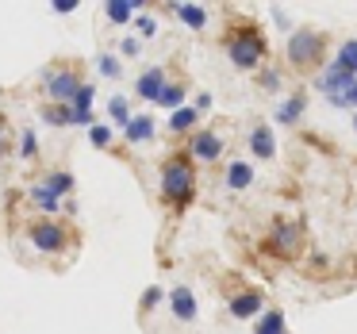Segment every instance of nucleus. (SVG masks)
<instances>
[{
    "instance_id": "f8f14e48",
    "label": "nucleus",
    "mask_w": 357,
    "mask_h": 334,
    "mask_svg": "<svg viewBox=\"0 0 357 334\" xmlns=\"http://www.w3.org/2000/svg\"><path fill=\"white\" fill-rule=\"evenodd\" d=\"M250 150H254V154L261 158V162H265V158L277 154V146H273V131H269V127H254V131H250Z\"/></svg>"
},
{
    "instance_id": "cd10ccee",
    "label": "nucleus",
    "mask_w": 357,
    "mask_h": 334,
    "mask_svg": "<svg viewBox=\"0 0 357 334\" xmlns=\"http://www.w3.org/2000/svg\"><path fill=\"white\" fill-rule=\"evenodd\" d=\"M96 66H100V73H104V77H119V58L100 54V62H96Z\"/></svg>"
},
{
    "instance_id": "0eeeda50",
    "label": "nucleus",
    "mask_w": 357,
    "mask_h": 334,
    "mask_svg": "<svg viewBox=\"0 0 357 334\" xmlns=\"http://www.w3.org/2000/svg\"><path fill=\"white\" fill-rule=\"evenodd\" d=\"M188 150H192V158H200V162H215L219 150H223V139H219V135H211V131H200V135H192Z\"/></svg>"
},
{
    "instance_id": "20e7f679",
    "label": "nucleus",
    "mask_w": 357,
    "mask_h": 334,
    "mask_svg": "<svg viewBox=\"0 0 357 334\" xmlns=\"http://www.w3.org/2000/svg\"><path fill=\"white\" fill-rule=\"evenodd\" d=\"M323 58V35L319 31H296L288 39V62L292 66H315Z\"/></svg>"
},
{
    "instance_id": "7c9ffc66",
    "label": "nucleus",
    "mask_w": 357,
    "mask_h": 334,
    "mask_svg": "<svg viewBox=\"0 0 357 334\" xmlns=\"http://www.w3.org/2000/svg\"><path fill=\"white\" fill-rule=\"evenodd\" d=\"M139 31H142V35H154V31H158V24H154L150 16H139Z\"/></svg>"
},
{
    "instance_id": "39448f33",
    "label": "nucleus",
    "mask_w": 357,
    "mask_h": 334,
    "mask_svg": "<svg viewBox=\"0 0 357 334\" xmlns=\"http://www.w3.org/2000/svg\"><path fill=\"white\" fill-rule=\"evenodd\" d=\"M47 89H50V96H54V100H70L73 104L85 85L77 81V73H73V70H58V73H50V77H47Z\"/></svg>"
},
{
    "instance_id": "473e14b6",
    "label": "nucleus",
    "mask_w": 357,
    "mask_h": 334,
    "mask_svg": "<svg viewBox=\"0 0 357 334\" xmlns=\"http://www.w3.org/2000/svg\"><path fill=\"white\" fill-rule=\"evenodd\" d=\"M158 300H162V288H146V308H154Z\"/></svg>"
},
{
    "instance_id": "aec40b11",
    "label": "nucleus",
    "mask_w": 357,
    "mask_h": 334,
    "mask_svg": "<svg viewBox=\"0 0 357 334\" xmlns=\"http://www.w3.org/2000/svg\"><path fill=\"white\" fill-rule=\"evenodd\" d=\"M196 116H200V112H196V104H192V108L173 112V116H169V131H188V127L196 123Z\"/></svg>"
},
{
    "instance_id": "2f4dec72",
    "label": "nucleus",
    "mask_w": 357,
    "mask_h": 334,
    "mask_svg": "<svg viewBox=\"0 0 357 334\" xmlns=\"http://www.w3.org/2000/svg\"><path fill=\"white\" fill-rule=\"evenodd\" d=\"M261 85H265V89H280V73H277V70H269V73H265Z\"/></svg>"
},
{
    "instance_id": "f257e3e1",
    "label": "nucleus",
    "mask_w": 357,
    "mask_h": 334,
    "mask_svg": "<svg viewBox=\"0 0 357 334\" xmlns=\"http://www.w3.org/2000/svg\"><path fill=\"white\" fill-rule=\"evenodd\" d=\"M227 54H231V62L238 66V70H254V66L265 58L261 31H257V27H242V31L227 43Z\"/></svg>"
},
{
    "instance_id": "ddd939ff",
    "label": "nucleus",
    "mask_w": 357,
    "mask_h": 334,
    "mask_svg": "<svg viewBox=\"0 0 357 334\" xmlns=\"http://www.w3.org/2000/svg\"><path fill=\"white\" fill-rule=\"evenodd\" d=\"M135 8H139L135 0H108V4H104V16H108L112 24H127V20L135 16Z\"/></svg>"
},
{
    "instance_id": "2eb2a0df",
    "label": "nucleus",
    "mask_w": 357,
    "mask_h": 334,
    "mask_svg": "<svg viewBox=\"0 0 357 334\" xmlns=\"http://www.w3.org/2000/svg\"><path fill=\"white\" fill-rule=\"evenodd\" d=\"M250 181H254V169H250L246 162H234L231 169H227V188H234V192H238V188H246Z\"/></svg>"
},
{
    "instance_id": "bb28decb",
    "label": "nucleus",
    "mask_w": 357,
    "mask_h": 334,
    "mask_svg": "<svg viewBox=\"0 0 357 334\" xmlns=\"http://www.w3.org/2000/svg\"><path fill=\"white\" fill-rule=\"evenodd\" d=\"M43 116H47V123H54V127H66V123H73V119H70V108H47V112H43Z\"/></svg>"
},
{
    "instance_id": "f3484780",
    "label": "nucleus",
    "mask_w": 357,
    "mask_h": 334,
    "mask_svg": "<svg viewBox=\"0 0 357 334\" xmlns=\"http://www.w3.org/2000/svg\"><path fill=\"white\" fill-rule=\"evenodd\" d=\"M254 334H284V315H280V311H265V315L257 319Z\"/></svg>"
},
{
    "instance_id": "6e6552de",
    "label": "nucleus",
    "mask_w": 357,
    "mask_h": 334,
    "mask_svg": "<svg viewBox=\"0 0 357 334\" xmlns=\"http://www.w3.org/2000/svg\"><path fill=\"white\" fill-rule=\"evenodd\" d=\"M70 119H73L77 127H89V123H93V85H85V89L77 93V100L70 104Z\"/></svg>"
},
{
    "instance_id": "1a4fd4ad",
    "label": "nucleus",
    "mask_w": 357,
    "mask_h": 334,
    "mask_svg": "<svg viewBox=\"0 0 357 334\" xmlns=\"http://www.w3.org/2000/svg\"><path fill=\"white\" fill-rule=\"evenodd\" d=\"M169 303H173V315H177L181 323H192V319H196V296L188 292V288H173Z\"/></svg>"
},
{
    "instance_id": "6ab92c4d",
    "label": "nucleus",
    "mask_w": 357,
    "mask_h": 334,
    "mask_svg": "<svg viewBox=\"0 0 357 334\" xmlns=\"http://www.w3.org/2000/svg\"><path fill=\"white\" fill-rule=\"evenodd\" d=\"M334 66H342L346 73H354V77H357V39H349L346 47L338 50V62H334Z\"/></svg>"
},
{
    "instance_id": "9d476101",
    "label": "nucleus",
    "mask_w": 357,
    "mask_h": 334,
    "mask_svg": "<svg viewBox=\"0 0 357 334\" xmlns=\"http://www.w3.org/2000/svg\"><path fill=\"white\" fill-rule=\"evenodd\" d=\"M261 292H242V296H234L231 300V315L234 319H254L257 311H261Z\"/></svg>"
},
{
    "instance_id": "e433bc0d",
    "label": "nucleus",
    "mask_w": 357,
    "mask_h": 334,
    "mask_svg": "<svg viewBox=\"0 0 357 334\" xmlns=\"http://www.w3.org/2000/svg\"><path fill=\"white\" fill-rule=\"evenodd\" d=\"M354 123H357V116H354Z\"/></svg>"
},
{
    "instance_id": "f03ea898",
    "label": "nucleus",
    "mask_w": 357,
    "mask_h": 334,
    "mask_svg": "<svg viewBox=\"0 0 357 334\" xmlns=\"http://www.w3.org/2000/svg\"><path fill=\"white\" fill-rule=\"evenodd\" d=\"M162 192L169 196L173 204H188V200H192V169H188L185 158L165 162V169H162Z\"/></svg>"
},
{
    "instance_id": "a878e982",
    "label": "nucleus",
    "mask_w": 357,
    "mask_h": 334,
    "mask_svg": "<svg viewBox=\"0 0 357 334\" xmlns=\"http://www.w3.org/2000/svg\"><path fill=\"white\" fill-rule=\"evenodd\" d=\"M89 142H93V146H108V142H112V127H104V123L89 127Z\"/></svg>"
},
{
    "instance_id": "5701e85b",
    "label": "nucleus",
    "mask_w": 357,
    "mask_h": 334,
    "mask_svg": "<svg viewBox=\"0 0 357 334\" xmlns=\"http://www.w3.org/2000/svg\"><path fill=\"white\" fill-rule=\"evenodd\" d=\"M158 104H162V108H177L181 112V104H185V89H181V85H165V93L158 96Z\"/></svg>"
},
{
    "instance_id": "a211bd4d",
    "label": "nucleus",
    "mask_w": 357,
    "mask_h": 334,
    "mask_svg": "<svg viewBox=\"0 0 357 334\" xmlns=\"http://www.w3.org/2000/svg\"><path fill=\"white\" fill-rule=\"evenodd\" d=\"M300 112H303V96H288V100L277 108V123H296Z\"/></svg>"
},
{
    "instance_id": "c756f323",
    "label": "nucleus",
    "mask_w": 357,
    "mask_h": 334,
    "mask_svg": "<svg viewBox=\"0 0 357 334\" xmlns=\"http://www.w3.org/2000/svg\"><path fill=\"white\" fill-rule=\"evenodd\" d=\"M20 150H24V158L35 154V131H24V142H20Z\"/></svg>"
},
{
    "instance_id": "412c9836",
    "label": "nucleus",
    "mask_w": 357,
    "mask_h": 334,
    "mask_svg": "<svg viewBox=\"0 0 357 334\" xmlns=\"http://www.w3.org/2000/svg\"><path fill=\"white\" fill-rule=\"evenodd\" d=\"M296 242H300V231H296L292 223H280L277 227V250H288V254H292Z\"/></svg>"
},
{
    "instance_id": "c9c22d12",
    "label": "nucleus",
    "mask_w": 357,
    "mask_h": 334,
    "mask_svg": "<svg viewBox=\"0 0 357 334\" xmlns=\"http://www.w3.org/2000/svg\"><path fill=\"white\" fill-rule=\"evenodd\" d=\"M346 108H357V85H354V93H349V104Z\"/></svg>"
},
{
    "instance_id": "423d86ee",
    "label": "nucleus",
    "mask_w": 357,
    "mask_h": 334,
    "mask_svg": "<svg viewBox=\"0 0 357 334\" xmlns=\"http://www.w3.org/2000/svg\"><path fill=\"white\" fill-rule=\"evenodd\" d=\"M31 242L43 254H58L66 246V231L58 223H39V227H31Z\"/></svg>"
},
{
    "instance_id": "dca6fc26",
    "label": "nucleus",
    "mask_w": 357,
    "mask_h": 334,
    "mask_svg": "<svg viewBox=\"0 0 357 334\" xmlns=\"http://www.w3.org/2000/svg\"><path fill=\"white\" fill-rule=\"evenodd\" d=\"M177 16L185 27H204L208 24V12L200 8V4H177Z\"/></svg>"
},
{
    "instance_id": "4c0bfd02",
    "label": "nucleus",
    "mask_w": 357,
    "mask_h": 334,
    "mask_svg": "<svg viewBox=\"0 0 357 334\" xmlns=\"http://www.w3.org/2000/svg\"><path fill=\"white\" fill-rule=\"evenodd\" d=\"M0 150H4V146H0Z\"/></svg>"
},
{
    "instance_id": "4468645a",
    "label": "nucleus",
    "mask_w": 357,
    "mask_h": 334,
    "mask_svg": "<svg viewBox=\"0 0 357 334\" xmlns=\"http://www.w3.org/2000/svg\"><path fill=\"white\" fill-rule=\"evenodd\" d=\"M127 139H131V142H150V139H154V119H150V116H135L131 123H127Z\"/></svg>"
},
{
    "instance_id": "72a5a7b5",
    "label": "nucleus",
    "mask_w": 357,
    "mask_h": 334,
    "mask_svg": "<svg viewBox=\"0 0 357 334\" xmlns=\"http://www.w3.org/2000/svg\"><path fill=\"white\" fill-rule=\"evenodd\" d=\"M208 108H211V96L200 93V96H196V112H208Z\"/></svg>"
},
{
    "instance_id": "f704fd0d",
    "label": "nucleus",
    "mask_w": 357,
    "mask_h": 334,
    "mask_svg": "<svg viewBox=\"0 0 357 334\" xmlns=\"http://www.w3.org/2000/svg\"><path fill=\"white\" fill-rule=\"evenodd\" d=\"M73 8H77V0H58L54 4V12H73Z\"/></svg>"
},
{
    "instance_id": "4be33fe9",
    "label": "nucleus",
    "mask_w": 357,
    "mask_h": 334,
    "mask_svg": "<svg viewBox=\"0 0 357 334\" xmlns=\"http://www.w3.org/2000/svg\"><path fill=\"white\" fill-rule=\"evenodd\" d=\"M31 200L39 204L43 211H54V208H58V192H50L47 185H35V188H31Z\"/></svg>"
},
{
    "instance_id": "c85d7f7f",
    "label": "nucleus",
    "mask_w": 357,
    "mask_h": 334,
    "mask_svg": "<svg viewBox=\"0 0 357 334\" xmlns=\"http://www.w3.org/2000/svg\"><path fill=\"white\" fill-rule=\"evenodd\" d=\"M119 54L139 58V54H142V43H139V39H123V43H119Z\"/></svg>"
},
{
    "instance_id": "7ed1b4c3",
    "label": "nucleus",
    "mask_w": 357,
    "mask_h": 334,
    "mask_svg": "<svg viewBox=\"0 0 357 334\" xmlns=\"http://www.w3.org/2000/svg\"><path fill=\"white\" fill-rule=\"evenodd\" d=\"M354 85H357V77H354V73H346L342 66H331V70L319 77V93H323L326 100L334 104V108H346V104H349V93H354Z\"/></svg>"
},
{
    "instance_id": "9b49d317",
    "label": "nucleus",
    "mask_w": 357,
    "mask_h": 334,
    "mask_svg": "<svg viewBox=\"0 0 357 334\" xmlns=\"http://www.w3.org/2000/svg\"><path fill=\"white\" fill-rule=\"evenodd\" d=\"M162 93H165V73L162 70H146L139 77V96L142 100H158Z\"/></svg>"
},
{
    "instance_id": "393cba45",
    "label": "nucleus",
    "mask_w": 357,
    "mask_h": 334,
    "mask_svg": "<svg viewBox=\"0 0 357 334\" xmlns=\"http://www.w3.org/2000/svg\"><path fill=\"white\" fill-rule=\"evenodd\" d=\"M108 112H112V119H116V123H131V108H127V100H123V96H116V100H112L108 104Z\"/></svg>"
},
{
    "instance_id": "b1692460",
    "label": "nucleus",
    "mask_w": 357,
    "mask_h": 334,
    "mask_svg": "<svg viewBox=\"0 0 357 334\" xmlns=\"http://www.w3.org/2000/svg\"><path fill=\"white\" fill-rule=\"evenodd\" d=\"M47 188H50V192H58V196H66V192L73 188V177H70V173H50V177H47Z\"/></svg>"
}]
</instances>
